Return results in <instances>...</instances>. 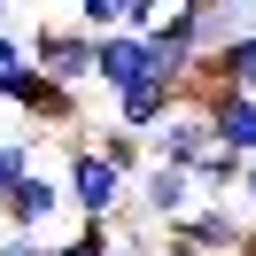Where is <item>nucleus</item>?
Listing matches in <instances>:
<instances>
[{
    "instance_id": "nucleus-17",
    "label": "nucleus",
    "mask_w": 256,
    "mask_h": 256,
    "mask_svg": "<svg viewBox=\"0 0 256 256\" xmlns=\"http://www.w3.org/2000/svg\"><path fill=\"white\" fill-rule=\"evenodd\" d=\"M233 194H248V210H256V156H248V171H240V186Z\"/></svg>"
},
{
    "instance_id": "nucleus-10",
    "label": "nucleus",
    "mask_w": 256,
    "mask_h": 256,
    "mask_svg": "<svg viewBox=\"0 0 256 256\" xmlns=\"http://www.w3.org/2000/svg\"><path fill=\"white\" fill-rule=\"evenodd\" d=\"M202 86H240V94H256V32H233L218 54H202L186 94H202Z\"/></svg>"
},
{
    "instance_id": "nucleus-9",
    "label": "nucleus",
    "mask_w": 256,
    "mask_h": 256,
    "mask_svg": "<svg viewBox=\"0 0 256 256\" xmlns=\"http://www.w3.org/2000/svg\"><path fill=\"white\" fill-rule=\"evenodd\" d=\"M194 101L210 109V132H218V148H233V156H256V94H240V86H202Z\"/></svg>"
},
{
    "instance_id": "nucleus-11",
    "label": "nucleus",
    "mask_w": 256,
    "mask_h": 256,
    "mask_svg": "<svg viewBox=\"0 0 256 256\" xmlns=\"http://www.w3.org/2000/svg\"><path fill=\"white\" fill-rule=\"evenodd\" d=\"M109 101H116V124L148 140V132H156L163 116H171V101H178V94H171L163 78H140V86H124V94H109Z\"/></svg>"
},
{
    "instance_id": "nucleus-3",
    "label": "nucleus",
    "mask_w": 256,
    "mask_h": 256,
    "mask_svg": "<svg viewBox=\"0 0 256 256\" xmlns=\"http://www.w3.org/2000/svg\"><path fill=\"white\" fill-rule=\"evenodd\" d=\"M163 233H171V256H240L248 218H233L225 202H194L186 218H171Z\"/></svg>"
},
{
    "instance_id": "nucleus-13",
    "label": "nucleus",
    "mask_w": 256,
    "mask_h": 256,
    "mask_svg": "<svg viewBox=\"0 0 256 256\" xmlns=\"http://www.w3.org/2000/svg\"><path fill=\"white\" fill-rule=\"evenodd\" d=\"M94 148H101V156H109V163H116V171H124V178H132V171H140V163H148V140H140V132H124V124H109V132H101Z\"/></svg>"
},
{
    "instance_id": "nucleus-16",
    "label": "nucleus",
    "mask_w": 256,
    "mask_h": 256,
    "mask_svg": "<svg viewBox=\"0 0 256 256\" xmlns=\"http://www.w3.org/2000/svg\"><path fill=\"white\" fill-rule=\"evenodd\" d=\"M16 62H32V54H24V39H8V32H0V70H16Z\"/></svg>"
},
{
    "instance_id": "nucleus-2",
    "label": "nucleus",
    "mask_w": 256,
    "mask_h": 256,
    "mask_svg": "<svg viewBox=\"0 0 256 256\" xmlns=\"http://www.w3.org/2000/svg\"><path fill=\"white\" fill-rule=\"evenodd\" d=\"M24 54H32L54 86H70V94L94 86V32H78V24H39V32L24 39Z\"/></svg>"
},
{
    "instance_id": "nucleus-15",
    "label": "nucleus",
    "mask_w": 256,
    "mask_h": 256,
    "mask_svg": "<svg viewBox=\"0 0 256 256\" xmlns=\"http://www.w3.org/2000/svg\"><path fill=\"white\" fill-rule=\"evenodd\" d=\"M24 171H32V148H24V140H0V194L16 186Z\"/></svg>"
},
{
    "instance_id": "nucleus-6",
    "label": "nucleus",
    "mask_w": 256,
    "mask_h": 256,
    "mask_svg": "<svg viewBox=\"0 0 256 256\" xmlns=\"http://www.w3.org/2000/svg\"><path fill=\"white\" fill-rule=\"evenodd\" d=\"M62 210H70V194H62V178H47V171H39V163H32V171H24V178H16V186H8V194H0V218L16 225V233H39V240L54 233V218H62Z\"/></svg>"
},
{
    "instance_id": "nucleus-8",
    "label": "nucleus",
    "mask_w": 256,
    "mask_h": 256,
    "mask_svg": "<svg viewBox=\"0 0 256 256\" xmlns=\"http://www.w3.org/2000/svg\"><path fill=\"white\" fill-rule=\"evenodd\" d=\"M140 78H156L148 70V32H101L94 39V86L101 94H124Z\"/></svg>"
},
{
    "instance_id": "nucleus-7",
    "label": "nucleus",
    "mask_w": 256,
    "mask_h": 256,
    "mask_svg": "<svg viewBox=\"0 0 256 256\" xmlns=\"http://www.w3.org/2000/svg\"><path fill=\"white\" fill-rule=\"evenodd\" d=\"M132 194H140V210L156 225H171V218H186L202 194H194V171H178V163H140L132 171Z\"/></svg>"
},
{
    "instance_id": "nucleus-12",
    "label": "nucleus",
    "mask_w": 256,
    "mask_h": 256,
    "mask_svg": "<svg viewBox=\"0 0 256 256\" xmlns=\"http://www.w3.org/2000/svg\"><path fill=\"white\" fill-rule=\"evenodd\" d=\"M240 171H248V156H233V148H210V156L194 163V194H210V202H225V194L240 186Z\"/></svg>"
},
{
    "instance_id": "nucleus-4",
    "label": "nucleus",
    "mask_w": 256,
    "mask_h": 256,
    "mask_svg": "<svg viewBox=\"0 0 256 256\" xmlns=\"http://www.w3.org/2000/svg\"><path fill=\"white\" fill-rule=\"evenodd\" d=\"M0 101L8 109H24V116H39V124H78V94L70 86H54L39 62H16V70H0Z\"/></svg>"
},
{
    "instance_id": "nucleus-1",
    "label": "nucleus",
    "mask_w": 256,
    "mask_h": 256,
    "mask_svg": "<svg viewBox=\"0 0 256 256\" xmlns=\"http://www.w3.org/2000/svg\"><path fill=\"white\" fill-rule=\"evenodd\" d=\"M62 194H70V218H86V225H116V210H124L132 178L116 171V163L101 156L94 140H70V163H62Z\"/></svg>"
},
{
    "instance_id": "nucleus-14",
    "label": "nucleus",
    "mask_w": 256,
    "mask_h": 256,
    "mask_svg": "<svg viewBox=\"0 0 256 256\" xmlns=\"http://www.w3.org/2000/svg\"><path fill=\"white\" fill-rule=\"evenodd\" d=\"M70 8H78V32H124V0H70Z\"/></svg>"
},
{
    "instance_id": "nucleus-5",
    "label": "nucleus",
    "mask_w": 256,
    "mask_h": 256,
    "mask_svg": "<svg viewBox=\"0 0 256 256\" xmlns=\"http://www.w3.org/2000/svg\"><path fill=\"white\" fill-rule=\"evenodd\" d=\"M148 148H156V163H178V171H194V163L218 148V132H210V109H202L194 94H178V101H171V116L148 132Z\"/></svg>"
}]
</instances>
